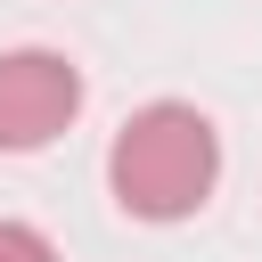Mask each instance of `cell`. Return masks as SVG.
<instances>
[{
	"label": "cell",
	"mask_w": 262,
	"mask_h": 262,
	"mask_svg": "<svg viewBox=\"0 0 262 262\" xmlns=\"http://www.w3.org/2000/svg\"><path fill=\"white\" fill-rule=\"evenodd\" d=\"M106 188H115V205L131 221H156V229L205 213V196L221 188V131H213V115L188 106V98L139 106L115 131V147H106Z\"/></svg>",
	"instance_id": "cell-1"
},
{
	"label": "cell",
	"mask_w": 262,
	"mask_h": 262,
	"mask_svg": "<svg viewBox=\"0 0 262 262\" xmlns=\"http://www.w3.org/2000/svg\"><path fill=\"white\" fill-rule=\"evenodd\" d=\"M0 262H66V254H57V237H49V229H33V221H8V213H0Z\"/></svg>",
	"instance_id": "cell-3"
},
{
	"label": "cell",
	"mask_w": 262,
	"mask_h": 262,
	"mask_svg": "<svg viewBox=\"0 0 262 262\" xmlns=\"http://www.w3.org/2000/svg\"><path fill=\"white\" fill-rule=\"evenodd\" d=\"M82 115V66L66 49H0V156H41Z\"/></svg>",
	"instance_id": "cell-2"
}]
</instances>
